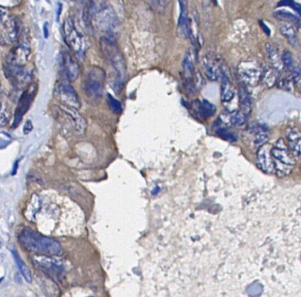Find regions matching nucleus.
I'll list each match as a JSON object with an SVG mask.
<instances>
[{"label": "nucleus", "mask_w": 301, "mask_h": 297, "mask_svg": "<svg viewBox=\"0 0 301 297\" xmlns=\"http://www.w3.org/2000/svg\"><path fill=\"white\" fill-rule=\"evenodd\" d=\"M20 245L31 252L46 256H58L63 252V249L58 242L45 237L32 229H24L19 235Z\"/></svg>", "instance_id": "nucleus-1"}, {"label": "nucleus", "mask_w": 301, "mask_h": 297, "mask_svg": "<svg viewBox=\"0 0 301 297\" xmlns=\"http://www.w3.org/2000/svg\"><path fill=\"white\" fill-rule=\"evenodd\" d=\"M63 31L67 45L79 59H82L88 49L87 40L81 33L79 32L72 18L65 20Z\"/></svg>", "instance_id": "nucleus-2"}, {"label": "nucleus", "mask_w": 301, "mask_h": 297, "mask_svg": "<svg viewBox=\"0 0 301 297\" xmlns=\"http://www.w3.org/2000/svg\"><path fill=\"white\" fill-rule=\"evenodd\" d=\"M271 156L275 172L278 177H286L292 172L295 162L283 140H278L271 148Z\"/></svg>", "instance_id": "nucleus-3"}, {"label": "nucleus", "mask_w": 301, "mask_h": 297, "mask_svg": "<svg viewBox=\"0 0 301 297\" xmlns=\"http://www.w3.org/2000/svg\"><path fill=\"white\" fill-rule=\"evenodd\" d=\"M101 49L104 53L105 56L109 59V62L112 64L114 68L117 72L118 79L116 82V88L119 87L122 89L123 81L125 75V63L124 60L123 54L121 53L120 50L118 49L116 43L114 42L111 37H104L101 40Z\"/></svg>", "instance_id": "nucleus-4"}, {"label": "nucleus", "mask_w": 301, "mask_h": 297, "mask_svg": "<svg viewBox=\"0 0 301 297\" xmlns=\"http://www.w3.org/2000/svg\"><path fill=\"white\" fill-rule=\"evenodd\" d=\"M238 73L243 84L255 87L261 80L262 71L257 62L248 60L243 61L239 64Z\"/></svg>", "instance_id": "nucleus-5"}, {"label": "nucleus", "mask_w": 301, "mask_h": 297, "mask_svg": "<svg viewBox=\"0 0 301 297\" xmlns=\"http://www.w3.org/2000/svg\"><path fill=\"white\" fill-rule=\"evenodd\" d=\"M203 67L205 75L211 81H217L221 79L222 72L225 68V66L221 64L220 60L213 54H206L203 57Z\"/></svg>", "instance_id": "nucleus-6"}, {"label": "nucleus", "mask_w": 301, "mask_h": 297, "mask_svg": "<svg viewBox=\"0 0 301 297\" xmlns=\"http://www.w3.org/2000/svg\"><path fill=\"white\" fill-rule=\"evenodd\" d=\"M30 49L28 43L21 42L20 45L12 49L7 56V64L22 67L28 62Z\"/></svg>", "instance_id": "nucleus-7"}, {"label": "nucleus", "mask_w": 301, "mask_h": 297, "mask_svg": "<svg viewBox=\"0 0 301 297\" xmlns=\"http://www.w3.org/2000/svg\"><path fill=\"white\" fill-rule=\"evenodd\" d=\"M257 163L263 172L272 174L275 172L273 159L271 156V148L269 145L264 144L260 147L257 152Z\"/></svg>", "instance_id": "nucleus-8"}, {"label": "nucleus", "mask_w": 301, "mask_h": 297, "mask_svg": "<svg viewBox=\"0 0 301 297\" xmlns=\"http://www.w3.org/2000/svg\"><path fill=\"white\" fill-rule=\"evenodd\" d=\"M182 78L186 90L190 94L195 93L194 85V62L192 55L189 51L186 53L184 59L182 61Z\"/></svg>", "instance_id": "nucleus-9"}, {"label": "nucleus", "mask_w": 301, "mask_h": 297, "mask_svg": "<svg viewBox=\"0 0 301 297\" xmlns=\"http://www.w3.org/2000/svg\"><path fill=\"white\" fill-rule=\"evenodd\" d=\"M20 21L16 18L8 17L3 24L2 35L4 40L8 43H15L20 38Z\"/></svg>", "instance_id": "nucleus-10"}, {"label": "nucleus", "mask_w": 301, "mask_h": 297, "mask_svg": "<svg viewBox=\"0 0 301 297\" xmlns=\"http://www.w3.org/2000/svg\"><path fill=\"white\" fill-rule=\"evenodd\" d=\"M61 108L71 118L76 133L79 135H83L86 132V123L84 117L81 116V113L78 111L76 108L68 106V105H63V106H61Z\"/></svg>", "instance_id": "nucleus-11"}, {"label": "nucleus", "mask_w": 301, "mask_h": 297, "mask_svg": "<svg viewBox=\"0 0 301 297\" xmlns=\"http://www.w3.org/2000/svg\"><path fill=\"white\" fill-rule=\"evenodd\" d=\"M63 64H64V72L68 81H75L80 73V67L76 60L73 58L71 54H69L68 52L64 53L63 56Z\"/></svg>", "instance_id": "nucleus-12"}, {"label": "nucleus", "mask_w": 301, "mask_h": 297, "mask_svg": "<svg viewBox=\"0 0 301 297\" xmlns=\"http://www.w3.org/2000/svg\"><path fill=\"white\" fill-rule=\"evenodd\" d=\"M234 97H235V92L231 85L228 74L225 67L221 75V99L224 103H229L233 100Z\"/></svg>", "instance_id": "nucleus-13"}, {"label": "nucleus", "mask_w": 301, "mask_h": 297, "mask_svg": "<svg viewBox=\"0 0 301 297\" xmlns=\"http://www.w3.org/2000/svg\"><path fill=\"white\" fill-rule=\"evenodd\" d=\"M178 2L180 4V9H181V13L178 20V27L185 36H191V31L189 27V12H188V1L178 0Z\"/></svg>", "instance_id": "nucleus-14"}, {"label": "nucleus", "mask_w": 301, "mask_h": 297, "mask_svg": "<svg viewBox=\"0 0 301 297\" xmlns=\"http://www.w3.org/2000/svg\"><path fill=\"white\" fill-rule=\"evenodd\" d=\"M59 89H60L59 94H60L61 98H62V100H64L65 105L72 106L74 108L79 107V105H80L79 97L71 85L63 84L60 86Z\"/></svg>", "instance_id": "nucleus-15"}, {"label": "nucleus", "mask_w": 301, "mask_h": 297, "mask_svg": "<svg viewBox=\"0 0 301 297\" xmlns=\"http://www.w3.org/2000/svg\"><path fill=\"white\" fill-rule=\"evenodd\" d=\"M86 95L91 98H99L103 92V86L98 80H89L84 85Z\"/></svg>", "instance_id": "nucleus-16"}, {"label": "nucleus", "mask_w": 301, "mask_h": 297, "mask_svg": "<svg viewBox=\"0 0 301 297\" xmlns=\"http://www.w3.org/2000/svg\"><path fill=\"white\" fill-rule=\"evenodd\" d=\"M290 149L294 155L301 157V133L297 130H293L287 135Z\"/></svg>", "instance_id": "nucleus-17"}, {"label": "nucleus", "mask_w": 301, "mask_h": 297, "mask_svg": "<svg viewBox=\"0 0 301 297\" xmlns=\"http://www.w3.org/2000/svg\"><path fill=\"white\" fill-rule=\"evenodd\" d=\"M239 101L241 105V110L249 116L251 111V99L249 96V91L246 88V85L241 83L239 88Z\"/></svg>", "instance_id": "nucleus-18"}, {"label": "nucleus", "mask_w": 301, "mask_h": 297, "mask_svg": "<svg viewBox=\"0 0 301 297\" xmlns=\"http://www.w3.org/2000/svg\"><path fill=\"white\" fill-rule=\"evenodd\" d=\"M195 108L197 109V113L201 117H213L214 113L216 111V108L214 105L212 104L208 100H204L202 102L198 100H195L194 102Z\"/></svg>", "instance_id": "nucleus-19"}, {"label": "nucleus", "mask_w": 301, "mask_h": 297, "mask_svg": "<svg viewBox=\"0 0 301 297\" xmlns=\"http://www.w3.org/2000/svg\"><path fill=\"white\" fill-rule=\"evenodd\" d=\"M35 261L37 263L38 266H40L41 268L44 270L45 272L49 273L51 275H59L63 272V269L61 268L59 265H56L52 260L50 259H38L36 258Z\"/></svg>", "instance_id": "nucleus-20"}, {"label": "nucleus", "mask_w": 301, "mask_h": 297, "mask_svg": "<svg viewBox=\"0 0 301 297\" xmlns=\"http://www.w3.org/2000/svg\"><path fill=\"white\" fill-rule=\"evenodd\" d=\"M280 33L285 36L286 40L288 41L290 45H293V47L299 46V39H298L297 32L295 28L292 25H283L280 28Z\"/></svg>", "instance_id": "nucleus-21"}, {"label": "nucleus", "mask_w": 301, "mask_h": 297, "mask_svg": "<svg viewBox=\"0 0 301 297\" xmlns=\"http://www.w3.org/2000/svg\"><path fill=\"white\" fill-rule=\"evenodd\" d=\"M266 51H267V54H268L271 63L273 64L274 68L276 70L282 69L283 64H282L281 56L278 52L277 49L274 45L267 44L266 45Z\"/></svg>", "instance_id": "nucleus-22"}, {"label": "nucleus", "mask_w": 301, "mask_h": 297, "mask_svg": "<svg viewBox=\"0 0 301 297\" xmlns=\"http://www.w3.org/2000/svg\"><path fill=\"white\" fill-rule=\"evenodd\" d=\"M12 256L14 257V260L16 262L18 268L20 270V273L22 274V276L24 277L25 280L27 282H32V276L30 273V270L28 267V265H26V263L23 261V259L20 257V255L18 254L15 249L12 250Z\"/></svg>", "instance_id": "nucleus-23"}, {"label": "nucleus", "mask_w": 301, "mask_h": 297, "mask_svg": "<svg viewBox=\"0 0 301 297\" xmlns=\"http://www.w3.org/2000/svg\"><path fill=\"white\" fill-rule=\"evenodd\" d=\"M254 133H255V141L258 145L266 144V141L269 139V132L268 128L262 125H257L253 128Z\"/></svg>", "instance_id": "nucleus-24"}, {"label": "nucleus", "mask_w": 301, "mask_h": 297, "mask_svg": "<svg viewBox=\"0 0 301 297\" xmlns=\"http://www.w3.org/2000/svg\"><path fill=\"white\" fill-rule=\"evenodd\" d=\"M261 80L266 87L268 88L273 87L277 81V70L275 68L267 69L266 71L262 72Z\"/></svg>", "instance_id": "nucleus-25"}, {"label": "nucleus", "mask_w": 301, "mask_h": 297, "mask_svg": "<svg viewBox=\"0 0 301 297\" xmlns=\"http://www.w3.org/2000/svg\"><path fill=\"white\" fill-rule=\"evenodd\" d=\"M274 16L276 17L277 20H284L290 24L295 25V26L300 24V20L298 19V17L286 11H277V12H274Z\"/></svg>", "instance_id": "nucleus-26"}, {"label": "nucleus", "mask_w": 301, "mask_h": 297, "mask_svg": "<svg viewBox=\"0 0 301 297\" xmlns=\"http://www.w3.org/2000/svg\"><path fill=\"white\" fill-rule=\"evenodd\" d=\"M31 97L30 96H25L23 98L20 100V104L19 105V108L17 109L16 115H15V121L19 122L22 118V116L24 115V113L28 109V106L30 105L31 102Z\"/></svg>", "instance_id": "nucleus-27"}, {"label": "nucleus", "mask_w": 301, "mask_h": 297, "mask_svg": "<svg viewBox=\"0 0 301 297\" xmlns=\"http://www.w3.org/2000/svg\"><path fill=\"white\" fill-rule=\"evenodd\" d=\"M282 58V64L283 66L285 67L287 71L289 72H293V70L295 69V62L293 59V55L292 53L288 51V50H285L281 56Z\"/></svg>", "instance_id": "nucleus-28"}, {"label": "nucleus", "mask_w": 301, "mask_h": 297, "mask_svg": "<svg viewBox=\"0 0 301 297\" xmlns=\"http://www.w3.org/2000/svg\"><path fill=\"white\" fill-rule=\"evenodd\" d=\"M247 117L248 116L246 115L245 113L242 112L241 110H238V111H235L232 114L231 118H230V122H231L232 125L241 126V125L245 124L246 121H247Z\"/></svg>", "instance_id": "nucleus-29"}, {"label": "nucleus", "mask_w": 301, "mask_h": 297, "mask_svg": "<svg viewBox=\"0 0 301 297\" xmlns=\"http://www.w3.org/2000/svg\"><path fill=\"white\" fill-rule=\"evenodd\" d=\"M217 134L225 141L229 142H235L237 141L236 134L233 133L231 130L227 128H218L217 130Z\"/></svg>", "instance_id": "nucleus-30"}, {"label": "nucleus", "mask_w": 301, "mask_h": 297, "mask_svg": "<svg viewBox=\"0 0 301 297\" xmlns=\"http://www.w3.org/2000/svg\"><path fill=\"white\" fill-rule=\"evenodd\" d=\"M107 98H108V104H109V108L112 110L113 112L116 113V114L122 112L123 106L119 100L115 99L111 95H108Z\"/></svg>", "instance_id": "nucleus-31"}, {"label": "nucleus", "mask_w": 301, "mask_h": 297, "mask_svg": "<svg viewBox=\"0 0 301 297\" xmlns=\"http://www.w3.org/2000/svg\"><path fill=\"white\" fill-rule=\"evenodd\" d=\"M285 5L289 6L295 12H297L298 14L301 17V4L295 2L294 0H282L278 4V6H285Z\"/></svg>", "instance_id": "nucleus-32"}, {"label": "nucleus", "mask_w": 301, "mask_h": 297, "mask_svg": "<svg viewBox=\"0 0 301 297\" xmlns=\"http://www.w3.org/2000/svg\"><path fill=\"white\" fill-rule=\"evenodd\" d=\"M20 3V0H0V7H12Z\"/></svg>", "instance_id": "nucleus-33"}, {"label": "nucleus", "mask_w": 301, "mask_h": 297, "mask_svg": "<svg viewBox=\"0 0 301 297\" xmlns=\"http://www.w3.org/2000/svg\"><path fill=\"white\" fill-rule=\"evenodd\" d=\"M7 18H8L7 13L5 12L4 9L2 8V7H0V25L4 24V21L6 20Z\"/></svg>", "instance_id": "nucleus-34"}, {"label": "nucleus", "mask_w": 301, "mask_h": 297, "mask_svg": "<svg viewBox=\"0 0 301 297\" xmlns=\"http://www.w3.org/2000/svg\"><path fill=\"white\" fill-rule=\"evenodd\" d=\"M150 5H152L154 8H158L160 5H161V1L162 0H145Z\"/></svg>", "instance_id": "nucleus-35"}, {"label": "nucleus", "mask_w": 301, "mask_h": 297, "mask_svg": "<svg viewBox=\"0 0 301 297\" xmlns=\"http://www.w3.org/2000/svg\"><path fill=\"white\" fill-rule=\"evenodd\" d=\"M297 86L298 88H299V89L301 90V76L299 77V78H298Z\"/></svg>", "instance_id": "nucleus-36"}, {"label": "nucleus", "mask_w": 301, "mask_h": 297, "mask_svg": "<svg viewBox=\"0 0 301 297\" xmlns=\"http://www.w3.org/2000/svg\"><path fill=\"white\" fill-rule=\"evenodd\" d=\"M45 37H48V30H47V24L44 25Z\"/></svg>", "instance_id": "nucleus-37"}, {"label": "nucleus", "mask_w": 301, "mask_h": 297, "mask_svg": "<svg viewBox=\"0 0 301 297\" xmlns=\"http://www.w3.org/2000/svg\"><path fill=\"white\" fill-rule=\"evenodd\" d=\"M0 92H1V81H0Z\"/></svg>", "instance_id": "nucleus-38"}]
</instances>
